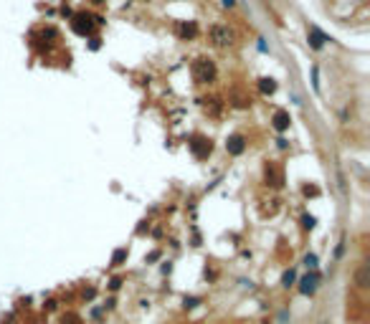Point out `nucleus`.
Here are the masks:
<instances>
[{"label": "nucleus", "instance_id": "8", "mask_svg": "<svg viewBox=\"0 0 370 324\" xmlns=\"http://www.w3.org/2000/svg\"><path fill=\"white\" fill-rule=\"evenodd\" d=\"M309 41H312V48H322V43L324 41H327V38H324V33L320 31V28H309Z\"/></svg>", "mask_w": 370, "mask_h": 324}, {"label": "nucleus", "instance_id": "4", "mask_svg": "<svg viewBox=\"0 0 370 324\" xmlns=\"http://www.w3.org/2000/svg\"><path fill=\"white\" fill-rule=\"evenodd\" d=\"M211 41L216 43V46H231L233 36H231L228 28H223V25H213V28H211Z\"/></svg>", "mask_w": 370, "mask_h": 324}, {"label": "nucleus", "instance_id": "11", "mask_svg": "<svg viewBox=\"0 0 370 324\" xmlns=\"http://www.w3.org/2000/svg\"><path fill=\"white\" fill-rule=\"evenodd\" d=\"M200 301H203V297H185L183 309H196V306H200Z\"/></svg>", "mask_w": 370, "mask_h": 324}, {"label": "nucleus", "instance_id": "5", "mask_svg": "<svg viewBox=\"0 0 370 324\" xmlns=\"http://www.w3.org/2000/svg\"><path fill=\"white\" fill-rule=\"evenodd\" d=\"M226 150H228V155H241L246 150V137L244 135H231L228 142H226Z\"/></svg>", "mask_w": 370, "mask_h": 324}, {"label": "nucleus", "instance_id": "2", "mask_svg": "<svg viewBox=\"0 0 370 324\" xmlns=\"http://www.w3.org/2000/svg\"><path fill=\"white\" fill-rule=\"evenodd\" d=\"M104 21H101L99 16L94 18V16H89V13H76V16H74V21H71V28L74 31H76L79 36H89L94 31V25H101Z\"/></svg>", "mask_w": 370, "mask_h": 324}, {"label": "nucleus", "instance_id": "6", "mask_svg": "<svg viewBox=\"0 0 370 324\" xmlns=\"http://www.w3.org/2000/svg\"><path fill=\"white\" fill-rule=\"evenodd\" d=\"M190 150L196 152V157H205V155H211V139H205V137H196L193 142H190Z\"/></svg>", "mask_w": 370, "mask_h": 324}, {"label": "nucleus", "instance_id": "17", "mask_svg": "<svg viewBox=\"0 0 370 324\" xmlns=\"http://www.w3.org/2000/svg\"><path fill=\"white\" fill-rule=\"evenodd\" d=\"M56 306H58V301H56V299H49L46 304H43V309H46V312H53Z\"/></svg>", "mask_w": 370, "mask_h": 324}, {"label": "nucleus", "instance_id": "10", "mask_svg": "<svg viewBox=\"0 0 370 324\" xmlns=\"http://www.w3.org/2000/svg\"><path fill=\"white\" fill-rule=\"evenodd\" d=\"M259 89H261V94H274L276 84H274V79H261L259 81Z\"/></svg>", "mask_w": 370, "mask_h": 324}, {"label": "nucleus", "instance_id": "3", "mask_svg": "<svg viewBox=\"0 0 370 324\" xmlns=\"http://www.w3.org/2000/svg\"><path fill=\"white\" fill-rule=\"evenodd\" d=\"M299 294L302 297H315V291L320 289V274L317 271H309V274H304L302 278H299Z\"/></svg>", "mask_w": 370, "mask_h": 324}, {"label": "nucleus", "instance_id": "1", "mask_svg": "<svg viewBox=\"0 0 370 324\" xmlns=\"http://www.w3.org/2000/svg\"><path fill=\"white\" fill-rule=\"evenodd\" d=\"M190 71H193V79L198 84H208V81L216 79V66H213V61H208V58H196Z\"/></svg>", "mask_w": 370, "mask_h": 324}, {"label": "nucleus", "instance_id": "7", "mask_svg": "<svg viewBox=\"0 0 370 324\" xmlns=\"http://www.w3.org/2000/svg\"><path fill=\"white\" fill-rule=\"evenodd\" d=\"M289 112H284V109H279L276 114H274V129L276 132H284V129H289Z\"/></svg>", "mask_w": 370, "mask_h": 324}, {"label": "nucleus", "instance_id": "20", "mask_svg": "<svg viewBox=\"0 0 370 324\" xmlns=\"http://www.w3.org/2000/svg\"><path fill=\"white\" fill-rule=\"evenodd\" d=\"M223 5H228V8H231V5H233V0H223Z\"/></svg>", "mask_w": 370, "mask_h": 324}, {"label": "nucleus", "instance_id": "16", "mask_svg": "<svg viewBox=\"0 0 370 324\" xmlns=\"http://www.w3.org/2000/svg\"><path fill=\"white\" fill-rule=\"evenodd\" d=\"M94 297H97V289H94V286H89V289L84 291V299H86V301H92Z\"/></svg>", "mask_w": 370, "mask_h": 324}, {"label": "nucleus", "instance_id": "15", "mask_svg": "<svg viewBox=\"0 0 370 324\" xmlns=\"http://www.w3.org/2000/svg\"><path fill=\"white\" fill-rule=\"evenodd\" d=\"M302 226H304V231H312L315 228V218L312 215H304L302 218Z\"/></svg>", "mask_w": 370, "mask_h": 324}, {"label": "nucleus", "instance_id": "19", "mask_svg": "<svg viewBox=\"0 0 370 324\" xmlns=\"http://www.w3.org/2000/svg\"><path fill=\"white\" fill-rule=\"evenodd\" d=\"M157 258H160V251H152L150 256H147V261H157Z\"/></svg>", "mask_w": 370, "mask_h": 324}, {"label": "nucleus", "instance_id": "12", "mask_svg": "<svg viewBox=\"0 0 370 324\" xmlns=\"http://www.w3.org/2000/svg\"><path fill=\"white\" fill-rule=\"evenodd\" d=\"M124 258H127V248H117L114 256H112V263H114V266H120Z\"/></svg>", "mask_w": 370, "mask_h": 324}, {"label": "nucleus", "instance_id": "21", "mask_svg": "<svg viewBox=\"0 0 370 324\" xmlns=\"http://www.w3.org/2000/svg\"><path fill=\"white\" fill-rule=\"evenodd\" d=\"M92 3H104V0H92Z\"/></svg>", "mask_w": 370, "mask_h": 324}, {"label": "nucleus", "instance_id": "9", "mask_svg": "<svg viewBox=\"0 0 370 324\" xmlns=\"http://www.w3.org/2000/svg\"><path fill=\"white\" fill-rule=\"evenodd\" d=\"M282 286H284V289L297 286V271H294V269H287V271L282 274Z\"/></svg>", "mask_w": 370, "mask_h": 324}, {"label": "nucleus", "instance_id": "18", "mask_svg": "<svg viewBox=\"0 0 370 324\" xmlns=\"http://www.w3.org/2000/svg\"><path fill=\"white\" fill-rule=\"evenodd\" d=\"M120 286H122V278H112V281H109V289H112V291H120Z\"/></svg>", "mask_w": 370, "mask_h": 324}, {"label": "nucleus", "instance_id": "13", "mask_svg": "<svg viewBox=\"0 0 370 324\" xmlns=\"http://www.w3.org/2000/svg\"><path fill=\"white\" fill-rule=\"evenodd\" d=\"M304 266H307L309 271H317V266H320L317 256H315V254H307V256H304Z\"/></svg>", "mask_w": 370, "mask_h": 324}, {"label": "nucleus", "instance_id": "14", "mask_svg": "<svg viewBox=\"0 0 370 324\" xmlns=\"http://www.w3.org/2000/svg\"><path fill=\"white\" fill-rule=\"evenodd\" d=\"M196 31H198V28H196V23H188V25H180V36H196Z\"/></svg>", "mask_w": 370, "mask_h": 324}]
</instances>
